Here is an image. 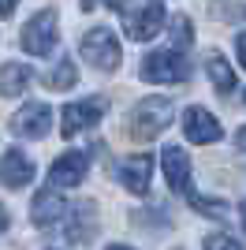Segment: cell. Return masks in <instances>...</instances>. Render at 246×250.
<instances>
[{"label": "cell", "instance_id": "cb8c5ba5", "mask_svg": "<svg viewBox=\"0 0 246 250\" xmlns=\"http://www.w3.org/2000/svg\"><path fill=\"white\" fill-rule=\"evenodd\" d=\"M8 224H11V217H8V209L0 206V231H8Z\"/></svg>", "mask_w": 246, "mask_h": 250}, {"label": "cell", "instance_id": "44dd1931", "mask_svg": "<svg viewBox=\"0 0 246 250\" xmlns=\"http://www.w3.org/2000/svg\"><path fill=\"white\" fill-rule=\"evenodd\" d=\"M123 0H82V11H93V8H120Z\"/></svg>", "mask_w": 246, "mask_h": 250}, {"label": "cell", "instance_id": "e0dca14e", "mask_svg": "<svg viewBox=\"0 0 246 250\" xmlns=\"http://www.w3.org/2000/svg\"><path fill=\"white\" fill-rule=\"evenodd\" d=\"M75 83H79V67H75L71 60H60L56 67H52V75L45 79V86H49V90H71Z\"/></svg>", "mask_w": 246, "mask_h": 250}, {"label": "cell", "instance_id": "7c38bea8", "mask_svg": "<svg viewBox=\"0 0 246 250\" xmlns=\"http://www.w3.org/2000/svg\"><path fill=\"white\" fill-rule=\"evenodd\" d=\"M30 217H34L38 228H52L56 220L67 217V202L56 194V187H52V190H41L38 198H34V206H30Z\"/></svg>", "mask_w": 246, "mask_h": 250}, {"label": "cell", "instance_id": "30bf717a", "mask_svg": "<svg viewBox=\"0 0 246 250\" xmlns=\"http://www.w3.org/2000/svg\"><path fill=\"white\" fill-rule=\"evenodd\" d=\"M161 172H164V179H168V187L175 194L190 190V157L183 153V146H164L161 149Z\"/></svg>", "mask_w": 246, "mask_h": 250}, {"label": "cell", "instance_id": "603a6c76", "mask_svg": "<svg viewBox=\"0 0 246 250\" xmlns=\"http://www.w3.org/2000/svg\"><path fill=\"white\" fill-rule=\"evenodd\" d=\"M15 8H19V0H0V15H4V19H8Z\"/></svg>", "mask_w": 246, "mask_h": 250}, {"label": "cell", "instance_id": "d4e9b609", "mask_svg": "<svg viewBox=\"0 0 246 250\" xmlns=\"http://www.w3.org/2000/svg\"><path fill=\"white\" fill-rule=\"evenodd\" d=\"M235 146L246 149V127H239V135H235Z\"/></svg>", "mask_w": 246, "mask_h": 250}, {"label": "cell", "instance_id": "ffe728a7", "mask_svg": "<svg viewBox=\"0 0 246 250\" xmlns=\"http://www.w3.org/2000/svg\"><path fill=\"white\" fill-rule=\"evenodd\" d=\"M202 250H246V247H243L239 239H231V235H224V231H220V235H205V239H202Z\"/></svg>", "mask_w": 246, "mask_h": 250}, {"label": "cell", "instance_id": "ba28073f", "mask_svg": "<svg viewBox=\"0 0 246 250\" xmlns=\"http://www.w3.org/2000/svg\"><path fill=\"white\" fill-rule=\"evenodd\" d=\"M86 172H90V153H82V149H67L63 157H56L49 168V183L56 190L63 187H79L82 179H86Z\"/></svg>", "mask_w": 246, "mask_h": 250}, {"label": "cell", "instance_id": "277c9868", "mask_svg": "<svg viewBox=\"0 0 246 250\" xmlns=\"http://www.w3.org/2000/svg\"><path fill=\"white\" fill-rule=\"evenodd\" d=\"M79 52H82V60L90 63L93 71H101V75H112L116 67H120V60H123L120 38H116L108 26H93V30H86V34H82V42H79Z\"/></svg>", "mask_w": 246, "mask_h": 250}, {"label": "cell", "instance_id": "3957f363", "mask_svg": "<svg viewBox=\"0 0 246 250\" xmlns=\"http://www.w3.org/2000/svg\"><path fill=\"white\" fill-rule=\"evenodd\" d=\"M120 19H123V34L131 42H149L164 26V4L161 0H123Z\"/></svg>", "mask_w": 246, "mask_h": 250}, {"label": "cell", "instance_id": "6da1fadb", "mask_svg": "<svg viewBox=\"0 0 246 250\" xmlns=\"http://www.w3.org/2000/svg\"><path fill=\"white\" fill-rule=\"evenodd\" d=\"M172 124V101L168 97H142L127 116V135L134 142H153Z\"/></svg>", "mask_w": 246, "mask_h": 250}, {"label": "cell", "instance_id": "5bb4252c", "mask_svg": "<svg viewBox=\"0 0 246 250\" xmlns=\"http://www.w3.org/2000/svg\"><path fill=\"white\" fill-rule=\"evenodd\" d=\"M67 217H71V224H67V239L86 243L93 231H97V202H79Z\"/></svg>", "mask_w": 246, "mask_h": 250}, {"label": "cell", "instance_id": "9c48e42d", "mask_svg": "<svg viewBox=\"0 0 246 250\" xmlns=\"http://www.w3.org/2000/svg\"><path fill=\"white\" fill-rule=\"evenodd\" d=\"M183 135L194 146H209V142H220L224 127L216 124V116L209 108H186L183 112Z\"/></svg>", "mask_w": 246, "mask_h": 250}, {"label": "cell", "instance_id": "7402d4cb", "mask_svg": "<svg viewBox=\"0 0 246 250\" xmlns=\"http://www.w3.org/2000/svg\"><path fill=\"white\" fill-rule=\"evenodd\" d=\"M235 52H239V60H243V67H246V30L235 38Z\"/></svg>", "mask_w": 246, "mask_h": 250}, {"label": "cell", "instance_id": "4fadbf2b", "mask_svg": "<svg viewBox=\"0 0 246 250\" xmlns=\"http://www.w3.org/2000/svg\"><path fill=\"white\" fill-rule=\"evenodd\" d=\"M149 172H153V157L149 153L127 157V165L120 168V183L131 190V194H145V190H149Z\"/></svg>", "mask_w": 246, "mask_h": 250}, {"label": "cell", "instance_id": "4316f807", "mask_svg": "<svg viewBox=\"0 0 246 250\" xmlns=\"http://www.w3.org/2000/svg\"><path fill=\"white\" fill-rule=\"evenodd\" d=\"M108 250H131V247H123V243H112V247H108Z\"/></svg>", "mask_w": 246, "mask_h": 250}, {"label": "cell", "instance_id": "9a60e30c", "mask_svg": "<svg viewBox=\"0 0 246 250\" xmlns=\"http://www.w3.org/2000/svg\"><path fill=\"white\" fill-rule=\"evenodd\" d=\"M30 79H34V71L26 67V63L8 60L4 67H0V94H4V97H19V94H26Z\"/></svg>", "mask_w": 246, "mask_h": 250}, {"label": "cell", "instance_id": "2e32d148", "mask_svg": "<svg viewBox=\"0 0 246 250\" xmlns=\"http://www.w3.org/2000/svg\"><path fill=\"white\" fill-rule=\"evenodd\" d=\"M205 71H209V83L216 86V94H231V90H235V71H231V63H227L220 52H209V56H205Z\"/></svg>", "mask_w": 246, "mask_h": 250}, {"label": "cell", "instance_id": "8fae6325", "mask_svg": "<svg viewBox=\"0 0 246 250\" xmlns=\"http://www.w3.org/2000/svg\"><path fill=\"white\" fill-rule=\"evenodd\" d=\"M0 179H4L11 190H22L34 179V161L22 153V149H8V153L0 157Z\"/></svg>", "mask_w": 246, "mask_h": 250}, {"label": "cell", "instance_id": "8992f818", "mask_svg": "<svg viewBox=\"0 0 246 250\" xmlns=\"http://www.w3.org/2000/svg\"><path fill=\"white\" fill-rule=\"evenodd\" d=\"M8 127H11V135H15V138H30V142H38V138L49 135V127H52V108L45 101H26L19 112L8 120Z\"/></svg>", "mask_w": 246, "mask_h": 250}, {"label": "cell", "instance_id": "52a82bcc", "mask_svg": "<svg viewBox=\"0 0 246 250\" xmlns=\"http://www.w3.org/2000/svg\"><path fill=\"white\" fill-rule=\"evenodd\" d=\"M104 108H108V101L104 97H86V101H71V104H63V112H60V131L63 138H75L82 135V131H90L97 120L104 116Z\"/></svg>", "mask_w": 246, "mask_h": 250}, {"label": "cell", "instance_id": "5b68a950", "mask_svg": "<svg viewBox=\"0 0 246 250\" xmlns=\"http://www.w3.org/2000/svg\"><path fill=\"white\" fill-rule=\"evenodd\" d=\"M56 38H60V19H56V11L52 8H41L26 26H22V49L30 52V56H49L56 49Z\"/></svg>", "mask_w": 246, "mask_h": 250}, {"label": "cell", "instance_id": "484cf974", "mask_svg": "<svg viewBox=\"0 0 246 250\" xmlns=\"http://www.w3.org/2000/svg\"><path fill=\"white\" fill-rule=\"evenodd\" d=\"M239 213H243V228H246V202H243V206H239Z\"/></svg>", "mask_w": 246, "mask_h": 250}, {"label": "cell", "instance_id": "ac0fdd59", "mask_svg": "<svg viewBox=\"0 0 246 250\" xmlns=\"http://www.w3.org/2000/svg\"><path fill=\"white\" fill-rule=\"evenodd\" d=\"M194 45V22L186 15H172V49H190Z\"/></svg>", "mask_w": 246, "mask_h": 250}, {"label": "cell", "instance_id": "d6986e66", "mask_svg": "<svg viewBox=\"0 0 246 250\" xmlns=\"http://www.w3.org/2000/svg\"><path fill=\"white\" fill-rule=\"evenodd\" d=\"M186 194H190V190H186ZM190 206H194L202 217H213V220L227 217V202H224V198H205V194H190Z\"/></svg>", "mask_w": 246, "mask_h": 250}, {"label": "cell", "instance_id": "7a4b0ae2", "mask_svg": "<svg viewBox=\"0 0 246 250\" xmlns=\"http://www.w3.org/2000/svg\"><path fill=\"white\" fill-rule=\"evenodd\" d=\"M138 79L149 86H175L190 79V63L179 49H157L142 56V67H138Z\"/></svg>", "mask_w": 246, "mask_h": 250}]
</instances>
